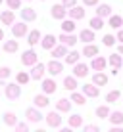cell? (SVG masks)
<instances>
[{"mask_svg":"<svg viewBox=\"0 0 123 132\" xmlns=\"http://www.w3.org/2000/svg\"><path fill=\"white\" fill-rule=\"evenodd\" d=\"M117 42H123V29H117Z\"/></svg>","mask_w":123,"mask_h":132,"instance_id":"cell-47","label":"cell"},{"mask_svg":"<svg viewBox=\"0 0 123 132\" xmlns=\"http://www.w3.org/2000/svg\"><path fill=\"white\" fill-rule=\"evenodd\" d=\"M119 98H121V92H119V90H112V92L106 94V102H108V103H115Z\"/></svg>","mask_w":123,"mask_h":132,"instance_id":"cell-38","label":"cell"},{"mask_svg":"<svg viewBox=\"0 0 123 132\" xmlns=\"http://www.w3.org/2000/svg\"><path fill=\"white\" fill-rule=\"evenodd\" d=\"M13 21H16L13 10H4L2 13H0V23L2 25H13Z\"/></svg>","mask_w":123,"mask_h":132,"instance_id":"cell-19","label":"cell"},{"mask_svg":"<svg viewBox=\"0 0 123 132\" xmlns=\"http://www.w3.org/2000/svg\"><path fill=\"white\" fill-rule=\"evenodd\" d=\"M44 121H46V125L50 128H60L62 126V117H60V111H50L46 117H44Z\"/></svg>","mask_w":123,"mask_h":132,"instance_id":"cell-5","label":"cell"},{"mask_svg":"<svg viewBox=\"0 0 123 132\" xmlns=\"http://www.w3.org/2000/svg\"><path fill=\"white\" fill-rule=\"evenodd\" d=\"M71 103H75V105H85L86 103V96L83 92H75V90H71Z\"/></svg>","mask_w":123,"mask_h":132,"instance_id":"cell-26","label":"cell"},{"mask_svg":"<svg viewBox=\"0 0 123 132\" xmlns=\"http://www.w3.org/2000/svg\"><path fill=\"white\" fill-rule=\"evenodd\" d=\"M56 44H58V38L54 35H44L42 38H40V46H42L44 50H48V52L56 46Z\"/></svg>","mask_w":123,"mask_h":132,"instance_id":"cell-13","label":"cell"},{"mask_svg":"<svg viewBox=\"0 0 123 132\" xmlns=\"http://www.w3.org/2000/svg\"><path fill=\"white\" fill-rule=\"evenodd\" d=\"M62 33H73L75 31V19H62Z\"/></svg>","mask_w":123,"mask_h":132,"instance_id":"cell-33","label":"cell"},{"mask_svg":"<svg viewBox=\"0 0 123 132\" xmlns=\"http://www.w3.org/2000/svg\"><path fill=\"white\" fill-rule=\"evenodd\" d=\"M19 15H21V19L27 21V23H31V21H35L37 19V12H35V8H19Z\"/></svg>","mask_w":123,"mask_h":132,"instance_id":"cell-12","label":"cell"},{"mask_svg":"<svg viewBox=\"0 0 123 132\" xmlns=\"http://www.w3.org/2000/svg\"><path fill=\"white\" fill-rule=\"evenodd\" d=\"M62 71H63V63H62V61H58L56 57H54V60H50V61L46 63V73H48L50 77L60 75Z\"/></svg>","mask_w":123,"mask_h":132,"instance_id":"cell-4","label":"cell"},{"mask_svg":"<svg viewBox=\"0 0 123 132\" xmlns=\"http://www.w3.org/2000/svg\"><path fill=\"white\" fill-rule=\"evenodd\" d=\"M2 121H4V125H6V126H16L17 117H16V113L8 111V113H4V115H2Z\"/></svg>","mask_w":123,"mask_h":132,"instance_id":"cell-36","label":"cell"},{"mask_svg":"<svg viewBox=\"0 0 123 132\" xmlns=\"http://www.w3.org/2000/svg\"><path fill=\"white\" fill-rule=\"evenodd\" d=\"M40 38H42V35H40L39 29H33V31H29V33H27V44H29L31 48H33L35 44H39Z\"/></svg>","mask_w":123,"mask_h":132,"instance_id":"cell-18","label":"cell"},{"mask_svg":"<svg viewBox=\"0 0 123 132\" xmlns=\"http://www.w3.org/2000/svg\"><path fill=\"white\" fill-rule=\"evenodd\" d=\"M6 4L10 10H19L21 8V0H6Z\"/></svg>","mask_w":123,"mask_h":132,"instance_id":"cell-42","label":"cell"},{"mask_svg":"<svg viewBox=\"0 0 123 132\" xmlns=\"http://www.w3.org/2000/svg\"><path fill=\"white\" fill-rule=\"evenodd\" d=\"M35 107H39V109H42V107H48L50 105V98H48V94H37V96H35Z\"/></svg>","mask_w":123,"mask_h":132,"instance_id":"cell-20","label":"cell"},{"mask_svg":"<svg viewBox=\"0 0 123 132\" xmlns=\"http://www.w3.org/2000/svg\"><path fill=\"white\" fill-rule=\"evenodd\" d=\"M67 15H69L71 19H75V21H77V19H83V17H85V10L75 4L73 8H69V10H67Z\"/></svg>","mask_w":123,"mask_h":132,"instance_id":"cell-22","label":"cell"},{"mask_svg":"<svg viewBox=\"0 0 123 132\" xmlns=\"http://www.w3.org/2000/svg\"><path fill=\"white\" fill-rule=\"evenodd\" d=\"M58 40H60L62 44H66L67 48H73L77 42H79V36H75L73 33H62L58 36Z\"/></svg>","mask_w":123,"mask_h":132,"instance_id":"cell-9","label":"cell"},{"mask_svg":"<svg viewBox=\"0 0 123 132\" xmlns=\"http://www.w3.org/2000/svg\"><path fill=\"white\" fill-rule=\"evenodd\" d=\"M10 75H12V69H10V67H0V80H6Z\"/></svg>","mask_w":123,"mask_h":132,"instance_id":"cell-41","label":"cell"},{"mask_svg":"<svg viewBox=\"0 0 123 132\" xmlns=\"http://www.w3.org/2000/svg\"><path fill=\"white\" fill-rule=\"evenodd\" d=\"M83 4H85V6H96L98 0H83Z\"/></svg>","mask_w":123,"mask_h":132,"instance_id":"cell-46","label":"cell"},{"mask_svg":"<svg viewBox=\"0 0 123 132\" xmlns=\"http://www.w3.org/2000/svg\"><path fill=\"white\" fill-rule=\"evenodd\" d=\"M73 75L77 77V79H85L86 75H89V65L86 63H79L77 61L73 65Z\"/></svg>","mask_w":123,"mask_h":132,"instance_id":"cell-16","label":"cell"},{"mask_svg":"<svg viewBox=\"0 0 123 132\" xmlns=\"http://www.w3.org/2000/svg\"><path fill=\"white\" fill-rule=\"evenodd\" d=\"M67 125H69V128H79V126L83 125V117L77 115V113H73V115L67 119Z\"/></svg>","mask_w":123,"mask_h":132,"instance_id":"cell-35","label":"cell"},{"mask_svg":"<svg viewBox=\"0 0 123 132\" xmlns=\"http://www.w3.org/2000/svg\"><path fill=\"white\" fill-rule=\"evenodd\" d=\"M0 96H2V92H0Z\"/></svg>","mask_w":123,"mask_h":132,"instance_id":"cell-51","label":"cell"},{"mask_svg":"<svg viewBox=\"0 0 123 132\" xmlns=\"http://www.w3.org/2000/svg\"><path fill=\"white\" fill-rule=\"evenodd\" d=\"M2 2H4V0H0V4H2Z\"/></svg>","mask_w":123,"mask_h":132,"instance_id":"cell-50","label":"cell"},{"mask_svg":"<svg viewBox=\"0 0 123 132\" xmlns=\"http://www.w3.org/2000/svg\"><path fill=\"white\" fill-rule=\"evenodd\" d=\"M67 52H69V50H67V46L60 42V44H56V46L50 50V56L56 57V60H60V57H66V54H67Z\"/></svg>","mask_w":123,"mask_h":132,"instance_id":"cell-14","label":"cell"},{"mask_svg":"<svg viewBox=\"0 0 123 132\" xmlns=\"http://www.w3.org/2000/svg\"><path fill=\"white\" fill-rule=\"evenodd\" d=\"M89 25H90V29H92V31H100V29L104 27V17H100V15H94V17H90Z\"/></svg>","mask_w":123,"mask_h":132,"instance_id":"cell-34","label":"cell"},{"mask_svg":"<svg viewBox=\"0 0 123 132\" xmlns=\"http://www.w3.org/2000/svg\"><path fill=\"white\" fill-rule=\"evenodd\" d=\"M96 15L110 17L112 15V6H110V4H96Z\"/></svg>","mask_w":123,"mask_h":132,"instance_id":"cell-27","label":"cell"},{"mask_svg":"<svg viewBox=\"0 0 123 132\" xmlns=\"http://www.w3.org/2000/svg\"><path fill=\"white\" fill-rule=\"evenodd\" d=\"M50 15H52L54 19L62 21V19H66V15H67V8L63 6V4H54V6L50 8Z\"/></svg>","mask_w":123,"mask_h":132,"instance_id":"cell-7","label":"cell"},{"mask_svg":"<svg viewBox=\"0 0 123 132\" xmlns=\"http://www.w3.org/2000/svg\"><path fill=\"white\" fill-rule=\"evenodd\" d=\"M0 52H2V48H0Z\"/></svg>","mask_w":123,"mask_h":132,"instance_id":"cell-53","label":"cell"},{"mask_svg":"<svg viewBox=\"0 0 123 132\" xmlns=\"http://www.w3.org/2000/svg\"><path fill=\"white\" fill-rule=\"evenodd\" d=\"M62 4L67 8V10H69V8H73L75 4H77V0H62Z\"/></svg>","mask_w":123,"mask_h":132,"instance_id":"cell-44","label":"cell"},{"mask_svg":"<svg viewBox=\"0 0 123 132\" xmlns=\"http://www.w3.org/2000/svg\"><path fill=\"white\" fill-rule=\"evenodd\" d=\"M98 54H100V48L96 46V44H92V42L85 44V48H83V56H86V57H94V56H98Z\"/></svg>","mask_w":123,"mask_h":132,"instance_id":"cell-23","label":"cell"},{"mask_svg":"<svg viewBox=\"0 0 123 132\" xmlns=\"http://www.w3.org/2000/svg\"><path fill=\"white\" fill-rule=\"evenodd\" d=\"M40 2H44V0H40Z\"/></svg>","mask_w":123,"mask_h":132,"instance_id":"cell-52","label":"cell"},{"mask_svg":"<svg viewBox=\"0 0 123 132\" xmlns=\"http://www.w3.org/2000/svg\"><path fill=\"white\" fill-rule=\"evenodd\" d=\"M16 130L17 132H27V130H29V126H27L25 122H16Z\"/></svg>","mask_w":123,"mask_h":132,"instance_id":"cell-43","label":"cell"},{"mask_svg":"<svg viewBox=\"0 0 123 132\" xmlns=\"http://www.w3.org/2000/svg\"><path fill=\"white\" fill-rule=\"evenodd\" d=\"M100 128H98V126L96 125H86L85 126V132H98Z\"/></svg>","mask_w":123,"mask_h":132,"instance_id":"cell-45","label":"cell"},{"mask_svg":"<svg viewBox=\"0 0 123 132\" xmlns=\"http://www.w3.org/2000/svg\"><path fill=\"white\" fill-rule=\"evenodd\" d=\"M4 96L8 100H17L21 96V84L19 82H8L4 84Z\"/></svg>","mask_w":123,"mask_h":132,"instance_id":"cell-1","label":"cell"},{"mask_svg":"<svg viewBox=\"0 0 123 132\" xmlns=\"http://www.w3.org/2000/svg\"><path fill=\"white\" fill-rule=\"evenodd\" d=\"M79 40H81V42H85V44L94 42V40H96V35H94V31L89 27V29H83V31L79 33Z\"/></svg>","mask_w":123,"mask_h":132,"instance_id":"cell-15","label":"cell"},{"mask_svg":"<svg viewBox=\"0 0 123 132\" xmlns=\"http://www.w3.org/2000/svg\"><path fill=\"white\" fill-rule=\"evenodd\" d=\"M27 33H29L27 21H19V23H16V21H13V25H12V35H13V38H23V36H27Z\"/></svg>","mask_w":123,"mask_h":132,"instance_id":"cell-3","label":"cell"},{"mask_svg":"<svg viewBox=\"0 0 123 132\" xmlns=\"http://www.w3.org/2000/svg\"><path fill=\"white\" fill-rule=\"evenodd\" d=\"M29 80H31V75H29L27 71H19V73L16 75V82H19L21 86H23V84H27Z\"/></svg>","mask_w":123,"mask_h":132,"instance_id":"cell-37","label":"cell"},{"mask_svg":"<svg viewBox=\"0 0 123 132\" xmlns=\"http://www.w3.org/2000/svg\"><path fill=\"white\" fill-rule=\"evenodd\" d=\"M108 119H110L112 126H121L123 125V113L121 111H113V113L108 115Z\"/></svg>","mask_w":123,"mask_h":132,"instance_id":"cell-30","label":"cell"},{"mask_svg":"<svg viewBox=\"0 0 123 132\" xmlns=\"http://www.w3.org/2000/svg\"><path fill=\"white\" fill-rule=\"evenodd\" d=\"M108 25H110L112 29H121V25H123V15L112 13V15H110V21H108Z\"/></svg>","mask_w":123,"mask_h":132,"instance_id":"cell-31","label":"cell"},{"mask_svg":"<svg viewBox=\"0 0 123 132\" xmlns=\"http://www.w3.org/2000/svg\"><path fill=\"white\" fill-rule=\"evenodd\" d=\"M25 117H27L29 122H40L44 119V115L39 111V107H27L25 109Z\"/></svg>","mask_w":123,"mask_h":132,"instance_id":"cell-8","label":"cell"},{"mask_svg":"<svg viewBox=\"0 0 123 132\" xmlns=\"http://www.w3.org/2000/svg\"><path fill=\"white\" fill-rule=\"evenodd\" d=\"M115 42H117V38H115L113 35H104V36H102V44H104V46H108V48L113 46Z\"/></svg>","mask_w":123,"mask_h":132,"instance_id":"cell-40","label":"cell"},{"mask_svg":"<svg viewBox=\"0 0 123 132\" xmlns=\"http://www.w3.org/2000/svg\"><path fill=\"white\" fill-rule=\"evenodd\" d=\"M4 40V29H0V42Z\"/></svg>","mask_w":123,"mask_h":132,"instance_id":"cell-49","label":"cell"},{"mask_svg":"<svg viewBox=\"0 0 123 132\" xmlns=\"http://www.w3.org/2000/svg\"><path fill=\"white\" fill-rule=\"evenodd\" d=\"M90 69H94V71H104L106 69V65H108V60L106 57H102L98 54V56H94V57H90Z\"/></svg>","mask_w":123,"mask_h":132,"instance_id":"cell-11","label":"cell"},{"mask_svg":"<svg viewBox=\"0 0 123 132\" xmlns=\"http://www.w3.org/2000/svg\"><path fill=\"white\" fill-rule=\"evenodd\" d=\"M40 88H42V92L44 94H54L56 92V88H58V84H56V80L54 79H42V86H40Z\"/></svg>","mask_w":123,"mask_h":132,"instance_id":"cell-17","label":"cell"},{"mask_svg":"<svg viewBox=\"0 0 123 132\" xmlns=\"http://www.w3.org/2000/svg\"><path fill=\"white\" fill-rule=\"evenodd\" d=\"M108 63L112 65V69H119V67L123 65V57H121V54L117 52V54H112L110 57H108Z\"/></svg>","mask_w":123,"mask_h":132,"instance_id":"cell-28","label":"cell"},{"mask_svg":"<svg viewBox=\"0 0 123 132\" xmlns=\"http://www.w3.org/2000/svg\"><path fill=\"white\" fill-rule=\"evenodd\" d=\"M92 82L96 84V86H106L108 84V75L104 71H96L92 75Z\"/></svg>","mask_w":123,"mask_h":132,"instance_id":"cell-24","label":"cell"},{"mask_svg":"<svg viewBox=\"0 0 123 132\" xmlns=\"http://www.w3.org/2000/svg\"><path fill=\"white\" fill-rule=\"evenodd\" d=\"M37 61H39V54L35 52L33 48L25 50V52L21 54V63H23L25 67H33V65H35Z\"/></svg>","mask_w":123,"mask_h":132,"instance_id":"cell-2","label":"cell"},{"mask_svg":"<svg viewBox=\"0 0 123 132\" xmlns=\"http://www.w3.org/2000/svg\"><path fill=\"white\" fill-rule=\"evenodd\" d=\"M77 86H79V84H77V77L75 75H69V77L63 79V88H66V90L71 92V90H77Z\"/></svg>","mask_w":123,"mask_h":132,"instance_id":"cell-29","label":"cell"},{"mask_svg":"<svg viewBox=\"0 0 123 132\" xmlns=\"http://www.w3.org/2000/svg\"><path fill=\"white\" fill-rule=\"evenodd\" d=\"M79 60H81V54L77 52V50H71V52L66 54V63H67V65H75Z\"/></svg>","mask_w":123,"mask_h":132,"instance_id":"cell-32","label":"cell"},{"mask_svg":"<svg viewBox=\"0 0 123 132\" xmlns=\"http://www.w3.org/2000/svg\"><path fill=\"white\" fill-rule=\"evenodd\" d=\"M56 111H60V113H69V111H71V100H67V98L58 100V102H56Z\"/></svg>","mask_w":123,"mask_h":132,"instance_id":"cell-21","label":"cell"},{"mask_svg":"<svg viewBox=\"0 0 123 132\" xmlns=\"http://www.w3.org/2000/svg\"><path fill=\"white\" fill-rule=\"evenodd\" d=\"M2 50L6 54H16L17 50H19V42H17V40H4Z\"/></svg>","mask_w":123,"mask_h":132,"instance_id":"cell-25","label":"cell"},{"mask_svg":"<svg viewBox=\"0 0 123 132\" xmlns=\"http://www.w3.org/2000/svg\"><path fill=\"white\" fill-rule=\"evenodd\" d=\"M29 75H31V79H33V80H42V79H44V75H46V65L37 61V63L33 65V69H31Z\"/></svg>","mask_w":123,"mask_h":132,"instance_id":"cell-6","label":"cell"},{"mask_svg":"<svg viewBox=\"0 0 123 132\" xmlns=\"http://www.w3.org/2000/svg\"><path fill=\"white\" fill-rule=\"evenodd\" d=\"M81 90H83V94L86 98H98L100 96V86H96L94 82L83 84V86H81Z\"/></svg>","mask_w":123,"mask_h":132,"instance_id":"cell-10","label":"cell"},{"mask_svg":"<svg viewBox=\"0 0 123 132\" xmlns=\"http://www.w3.org/2000/svg\"><path fill=\"white\" fill-rule=\"evenodd\" d=\"M108 115H110V107H108V105L96 107V117H98V119H108Z\"/></svg>","mask_w":123,"mask_h":132,"instance_id":"cell-39","label":"cell"},{"mask_svg":"<svg viewBox=\"0 0 123 132\" xmlns=\"http://www.w3.org/2000/svg\"><path fill=\"white\" fill-rule=\"evenodd\" d=\"M117 52H119V54H121V56H123V42L119 44V48H117Z\"/></svg>","mask_w":123,"mask_h":132,"instance_id":"cell-48","label":"cell"}]
</instances>
